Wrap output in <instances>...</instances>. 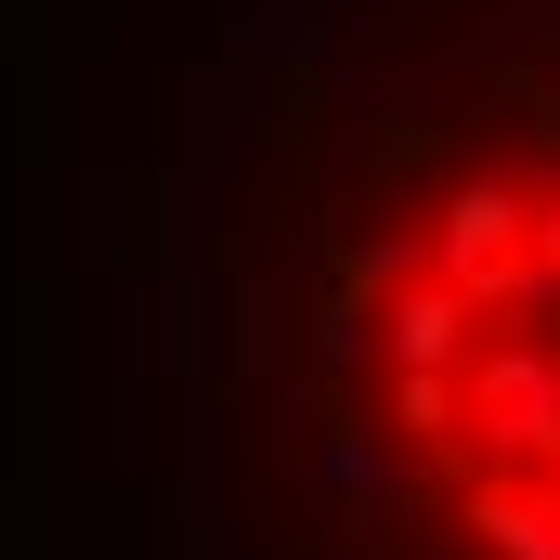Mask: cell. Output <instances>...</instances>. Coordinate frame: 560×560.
Returning a JSON list of instances; mask_svg holds the SVG:
<instances>
[{
  "label": "cell",
  "mask_w": 560,
  "mask_h": 560,
  "mask_svg": "<svg viewBox=\"0 0 560 560\" xmlns=\"http://www.w3.org/2000/svg\"><path fill=\"white\" fill-rule=\"evenodd\" d=\"M469 535H482V560H560V482L469 469Z\"/></svg>",
  "instance_id": "3957f363"
},
{
  "label": "cell",
  "mask_w": 560,
  "mask_h": 560,
  "mask_svg": "<svg viewBox=\"0 0 560 560\" xmlns=\"http://www.w3.org/2000/svg\"><path fill=\"white\" fill-rule=\"evenodd\" d=\"M418 275H443L430 235H352V248H339V287H352V300H392V287H418Z\"/></svg>",
  "instance_id": "277c9868"
},
{
  "label": "cell",
  "mask_w": 560,
  "mask_h": 560,
  "mask_svg": "<svg viewBox=\"0 0 560 560\" xmlns=\"http://www.w3.org/2000/svg\"><path fill=\"white\" fill-rule=\"evenodd\" d=\"M469 443L482 469H560V339L548 326H495L469 339Z\"/></svg>",
  "instance_id": "6da1fadb"
},
{
  "label": "cell",
  "mask_w": 560,
  "mask_h": 560,
  "mask_svg": "<svg viewBox=\"0 0 560 560\" xmlns=\"http://www.w3.org/2000/svg\"><path fill=\"white\" fill-rule=\"evenodd\" d=\"M482 326H495V313H482L456 275L392 287V300H378V378H392V365H469V339H482Z\"/></svg>",
  "instance_id": "7a4b0ae2"
},
{
  "label": "cell",
  "mask_w": 560,
  "mask_h": 560,
  "mask_svg": "<svg viewBox=\"0 0 560 560\" xmlns=\"http://www.w3.org/2000/svg\"><path fill=\"white\" fill-rule=\"evenodd\" d=\"M548 482H560V469H548Z\"/></svg>",
  "instance_id": "8992f818"
},
{
  "label": "cell",
  "mask_w": 560,
  "mask_h": 560,
  "mask_svg": "<svg viewBox=\"0 0 560 560\" xmlns=\"http://www.w3.org/2000/svg\"><path fill=\"white\" fill-rule=\"evenodd\" d=\"M313 365H339V378H365V365H378V300H352V287H326V300H313Z\"/></svg>",
  "instance_id": "5b68a950"
}]
</instances>
